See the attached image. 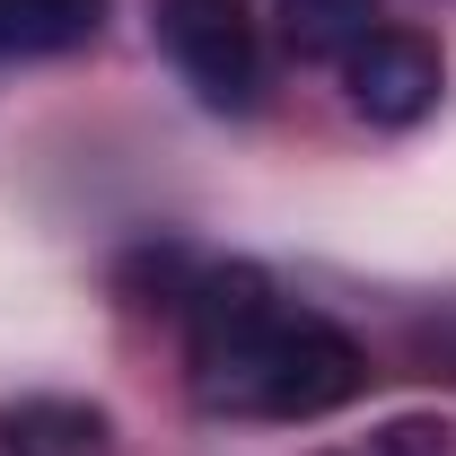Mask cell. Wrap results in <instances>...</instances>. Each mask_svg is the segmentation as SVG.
<instances>
[{
	"mask_svg": "<svg viewBox=\"0 0 456 456\" xmlns=\"http://www.w3.org/2000/svg\"><path fill=\"white\" fill-rule=\"evenodd\" d=\"M184 387L220 421H325L369 387V351L255 264H220L184 298Z\"/></svg>",
	"mask_w": 456,
	"mask_h": 456,
	"instance_id": "obj_1",
	"label": "cell"
},
{
	"mask_svg": "<svg viewBox=\"0 0 456 456\" xmlns=\"http://www.w3.org/2000/svg\"><path fill=\"white\" fill-rule=\"evenodd\" d=\"M159 45L175 79L211 114H255L264 97V36L246 18V0H159Z\"/></svg>",
	"mask_w": 456,
	"mask_h": 456,
	"instance_id": "obj_2",
	"label": "cell"
},
{
	"mask_svg": "<svg viewBox=\"0 0 456 456\" xmlns=\"http://www.w3.org/2000/svg\"><path fill=\"white\" fill-rule=\"evenodd\" d=\"M439 88H448V53L421 27H369L342 53V97L378 132H412L421 114H439Z\"/></svg>",
	"mask_w": 456,
	"mask_h": 456,
	"instance_id": "obj_3",
	"label": "cell"
},
{
	"mask_svg": "<svg viewBox=\"0 0 456 456\" xmlns=\"http://www.w3.org/2000/svg\"><path fill=\"white\" fill-rule=\"evenodd\" d=\"M0 456H106V412L97 403H61V395L9 403L0 412Z\"/></svg>",
	"mask_w": 456,
	"mask_h": 456,
	"instance_id": "obj_4",
	"label": "cell"
},
{
	"mask_svg": "<svg viewBox=\"0 0 456 456\" xmlns=\"http://www.w3.org/2000/svg\"><path fill=\"white\" fill-rule=\"evenodd\" d=\"M106 27V0H0V61L79 53Z\"/></svg>",
	"mask_w": 456,
	"mask_h": 456,
	"instance_id": "obj_5",
	"label": "cell"
},
{
	"mask_svg": "<svg viewBox=\"0 0 456 456\" xmlns=\"http://www.w3.org/2000/svg\"><path fill=\"white\" fill-rule=\"evenodd\" d=\"M273 27L298 61H342L378 27V0H273Z\"/></svg>",
	"mask_w": 456,
	"mask_h": 456,
	"instance_id": "obj_6",
	"label": "cell"
}]
</instances>
